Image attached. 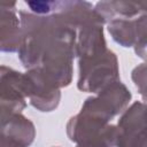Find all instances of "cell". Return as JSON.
<instances>
[{
    "mask_svg": "<svg viewBox=\"0 0 147 147\" xmlns=\"http://www.w3.org/2000/svg\"><path fill=\"white\" fill-rule=\"evenodd\" d=\"M67 133L78 147H116L117 127L87 114L79 113L71 117Z\"/></svg>",
    "mask_w": 147,
    "mask_h": 147,
    "instance_id": "6da1fadb",
    "label": "cell"
},
{
    "mask_svg": "<svg viewBox=\"0 0 147 147\" xmlns=\"http://www.w3.org/2000/svg\"><path fill=\"white\" fill-rule=\"evenodd\" d=\"M118 72L116 55L106 49L95 55L79 59L77 86L84 92L99 93L107 85L118 80Z\"/></svg>",
    "mask_w": 147,
    "mask_h": 147,
    "instance_id": "7a4b0ae2",
    "label": "cell"
},
{
    "mask_svg": "<svg viewBox=\"0 0 147 147\" xmlns=\"http://www.w3.org/2000/svg\"><path fill=\"white\" fill-rule=\"evenodd\" d=\"M130 100L131 93L127 87L121 80H116L102 88L96 96L86 99L80 113L109 123L114 116L125 110Z\"/></svg>",
    "mask_w": 147,
    "mask_h": 147,
    "instance_id": "3957f363",
    "label": "cell"
},
{
    "mask_svg": "<svg viewBox=\"0 0 147 147\" xmlns=\"http://www.w3.org/2000/svg\"><path fill=\"white\" fill-rule=\"evenodd\" d=\"M146 105L136 101L117 124L116 147H146Z\"/></svg>",
    "mask_w": 147,
    "mask_h": 147,
    "instance_id": "277c9868",
    "label": "cell"
},
{
    "mask_svg": "<svg viewBox=\"0 0 147 147\" xmlns=\"http://www.w3.org/2000/svg\"><path fill=\"white\" fill-rule=\"evenodd\" d=\"M24 76L30 103L40 111L54 110L60 102V87L40 68H32Z\"/></svg>",
    "mask_w": 147,
    "mask_h": 147,
    "instance_id": "5b68a950",
    "label": "cell"
},
{
    "mask_svg": "<svg viewBox=\"0 0 147 147\" xmlns=\"http://www.w3.org/2000/svg\"><path fill=\"white\" fill-rule=\"evenodd\" d=\"M25 76L6 65H0V115L21 113L25 106Z\"/></svg>",
    "mask_w": 147,
    "mask_h": 147,
    "instance_id": "8992f818",
    "label": "cell"
},
{
    "mask_svg": "<svg viewBox=\"0 0 147 147\" xmlns=\"http://www.w3.org/2000/svg\"><path fill=\"white\" fill-rule=\"evenodd\" d=\"M109 33L123 47H136V53L146 55V14L138 18H115L109 22Z\"/></svg>",
    "mask_w": 147,
    "mask_h": 147,
    "instance_id": "52a82bcc",
    "label": "cell"
},
{
    "mask_svg": "<svg viewBox=\"0 0 147 147\" xmlns=\"http://www.w3.org/2000/svg\"><path fill=\"white\" fill-rule=\"evenodd\" d=\"M1 133L18 147H29L36 136L33 123L21 113L5 117Z\"/></svg>",
    "mask_w": 147,
    "mask_h": 147,
    "instance_id": "ba28073f",
    "label": "cell"
},
{
    "mask_svg": "<svg viewBox=\"0 0 147 147\" xmlns=\"http://www.w3.org/2000/svg\"><path fill=\"white\" fill-rule=\"evenodd\" d=\"M95 13L106 22L117 18H132L146 14L145 2H125V1H103L95 6Z\"/></svg>",
    "mask_w": 147,
    "mask_h": 147,
    "instance_id": "9c48e42d",
    "label": "cell"
},
{
    "mask_svg": "<svg viewBox=\"0 0 147 147\" xmlns=\"http://www.w3.org/2000/svg\"><path fill=\"white\" fill-rule=\"evenodd\" d=\"M23 41V33L18 24L0 25V52H16Z\"/></svg>",
    "mask_w": 147,
    "mask_h": 147,
    "instance_id": "30bf717a",
    "label": "cell"
},
{
    "mask_svg": "<svg viewBox=\"0 0 147 147\" xmlns=\"http://www.w3.org/2000/svg\"><path fill=\"white\" fill-rule=\"evenodd\" d=\"M5 24H18L16 16L15 3H1L0 2V25Z\"/></svg>",
    "mask_w": 147,
    "mask_h": 147,
    "instance_id": "8fae6325",
    "label": "cell"
},
{
    "mask_svg": "<svg viewBox=\"0 0 147 147\" xmlns=\"http://www.w3.org/2000/svg\"><path fill=\"white\" fill-rule=\"evenodd\" d=\"M2 131V130H1ZM0 147H18L13 141H10L7 137H5L2 133H0Z\"/></svg>",
    "mask_w": 147,
    "mask_h": 147,
    "instance_id": "7c38bea8",
    "label": "cell"
},
{
    "mask_svg": "<svg viewBox=\"0 0 147 147\" xmlns=\"http://www.w3.org/2000/svg\"><path fill=\"white\" fill-rule=\"evenodd\" d=\"M77 147H78V146H77Z\"/></svg>",
    "mask_w": 147,
    "mask_h": 147,
    "instance_id": "4fadbf2b",
    "label": "cell"
}]
</instances>
